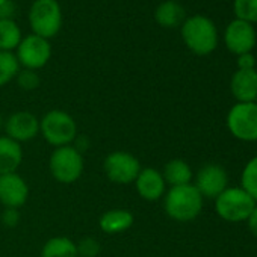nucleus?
Masks as SVG:
<instances>
[{
    "label": "nucleus",
    "mask_w": 257,
    "mask_h": 257,
    "mask_svg": "<svg viewBox=\"0 0 257 257\" xmlns=\"http://www.w3.org/2000/svg\"><path fill=\"white\" fill-rule=\"evenodd\" d=\"M194 186L203 198L215 200L228 188V174L224 167L218 164H207L198 170Z\"/></svg>",
    "instance_id": "9b49d317"
},
{
    "label": "nucleus",
    "mask_w": 257,
    "mask_h": 257,
    "mask_svg": "<svg viewBox=\"0 0 257 257\" xmlns=\"http://www.w3.org/2000/svg\"><path fill=\"white\" fill-rule=\"evenodd\" d=\"M140 197L146 201H158L165 195L167 183L164 180L162 171L147 167L141 168L137 180L134 182Z\"/></svg>",
    "instance_id": "4468645a"
},
{
    "label": "nucleus",
    "mask_w": 257,
    "mask_h": 257,
    "mask_svg": "<svg viewBox=\"0 0 257 257\" xmlns=\"http://www.w3.org/2000/svg\"><path fill=\"white\" fill-rule=\"evenodd\" d=\"M225 125L233 138L243 143L257 141V101L236 103L225 116Z\"/></svg>",
    "instance_id": "0eeeda50"
},
{
    "label": "nucleus",
    "mask_w": 257,
    "mask_h": 257,
    "mask_svg": "<svg viewBox=\"0 0 257 257\" xmlns=\"http://www.w3.org/2000/svg\"><path fill=\"white\" fill-rule=\"evenodd\" d=\"M0 221H2L5 227H10V228L17 227L20 222V210L13 209V207H5L4 212L0 213Z\"/></svg>",
    "instance_id": "bb28decb"
},
{
    "label": "nucleus",
    "mask_w": 257,
    "mask_h": 257,
    "mask_svg": "<svg viewBox=\"0 0 257 257\" xmlns=\"http://www.w3.org/2000/svg\"><path fill=\"white\" fill-rule=\"evenodd\" d=\"M255 201L243 188H227L215 198V210L227 222H243L255 207Z\"/></svg>",
    "instance_id": "39448f33"
},
{
    "label": "nucleus",
    "mask_w": 257,
    "mask_h": 257,
    "mask_svg": "<svg viewBox=\"0 0 257 257\" xmlns=\"http://www.w3.org/2000/svg\"><path fill=\"white\" fill-rule=\"evenodd\" d=\"M246 224H248V228H249V231L257 237V204H255V207L252 209V212H251V215L248 216V219H246Z\"/></svg>",
    "instance_id": "c756f323"
},
{
    "label": "nucleus",
    "mask_w": 257,
    "mask_h": 257,
    "mask_svg": "<svg viewBox=\"0 0 257 257\" xmlns=\"http://www.w3.org/2000/svg\"><path fill=\"white\" fill-rule=\"evenodd\" d=\"M4 125H5V119H4V116L0 115V131H2L4 128Z\"/></svg>",
    "instance_id": "7c9ffc66"
},
{
    "label": "nucleus",
    "mask_w": 257,
    "mask_h": 257,
    "mask_svg": "<svg viewBox=\"0 0 257 257\" xmlns=\"http://www.w3.org/2000/svg\"><path fill=\"white\" fill-rule=\"evenodd\" d=\"M14 55L20 64V68L38 71L40 68L46 67L52 58L50 40L29 34V35L23 37V40L19 44Z\"/></svg>",
    "instance_id": "6e6552de"
},
{
    "label": "nucleus",
    "mask_w": 257,
    "mask_h": 257,
    "mask_svg": "<svg viewBox=\"0 0 257 257\" xmlns=\"http://www.w3.org/2000/svg\"><path fill=\"white\" fill-rule=\"evenodd\" d=\"M162 176H164L165 183L170 185L171 188L189 185L192 183V177H194L192 168L183 159H171L170 162H167V165L164 167Z\"/></svg>",
    "instance_id": "6ab92c4d"
},
{
    "label": "nucleus",
    "mask_w": 257,
    "mask_h": 257,
    "mask_svg": "<svg viewBox=\"0 0 257 257\" xmlns=\"http://www.w3.org/2000/svg\"><path fill=\"white\" fill-rule=\"evenodd\" d=\"M236 65H237V70H252L257 65V56H254L252 52L242 53L236 56Z\"/></svg>",
    "instance_id": "cd10ccee"
},
{
    "label": "nucleus",
    "mask_w": 257,
    "mask_h": 257,
    "mask_svg": "<svg viewBox=\"0 0 257 257\" xmlns=\"http://www.w3.org/2000/svg\"><path fill=\"white\" fill-rule=\"evenodd\" d=\"M204 198L194 183L173 186L164 195V209L167 215L177 222L194 221L203 210Z\"/></svg>",
    "instance_id": "f03ea898"
},
{
    "label": "nucleus",
    "mask_w": 257,
    "mask_h": 257,
    "mask_svg": "<svg viewBox=\"0 0 257 257\" xmlns=\"http://www.w3.org/2000/svg\"><path fill=\"white\" fill-rule=\"evenodd\" d=\"M185 19H186L185 8L177 0H165V2L159 4L155 10V22L165 29L182 26Z\"/></svg>",
    "instance_id": "a211bd4d"
},
{
    "label": "nucleus",
    "mask_w": 257,
    "mask_h": 257,
    "mask_svg": "<svg viewBox=\"0 0 257 257\" xmlns=\"http://www.w3.org/2000/svg\"><path fill=\"white\" fill-rule=\"evenodd\" d=\"M135 222V216L127 209H110L104 212L98 219V227L106 234H119L131 228Z\"/></svg>",
    "instance_id": "dca6fc26"
},
{
    "label": "nucleus",
    "mask_w": 257,
    "mask_h": 257,
    "mask_svg": "<svg viewBox=\"0 0 257 257\" xmlns=\"http://www.w3.org/2000/svg\"><path fill=\"white\" fill-rule=\"evenodd\" d=\"M16 80H17L19 86L25 91H34L41 83L38 73L35 70H28V68H20L16 76Z\"/></svg>",
    "instance_id": "393cba45"
},
{
    "label": "nucleus",
    "mask_w": 257,
    "mask_h": 257,
    "mask_svg": "<svg viewBox=\"0 0 257 257\" xmlns=\"http://www.w3.org/2000/svg\"><path fill=\"white\" fill-rule=\"evenodd\" d=\"M7 2V0H0V5H2V4H5Z\"/></svg>",
    "instance_id": "2f4dec72"
},
{
    "label": "nucleus",
    "mask_w": 257,
    "mask_h": 257,
    "mask_svg": "<svg viewBox=\"0 0 257 257\" xmlns=\"http://www.w3.org/2000/svg\"><path fill=\"white\" fill-rule=\"evenodd\" d=\"M185 46L197 56H207L218 47V29L212 19L203 14L186 17L180 26Z\"/></svg>",
    "instance_id": "f257e3e1"
},
{
    "label": "nucleus",
    "mask_w": 257,
    "mask_h": 257,
    "mask_svg": "<svg viewBox=\"0 0 257 257\" xmlns=\"http://www.w3.org/2000/svg\"><path fill=\"white\" fill-rule=\"evenodd\" d=\"M233 13L236 19L255 25L257 23V0H233Z\"/></svg>",
    "instance_id": "b1692460"
},
{
    "label": "nucleus",
    "mask_w": 257,
    "mask_h": 257,
    "mask_svg": "<svg viewBox=\"0 0 257 257\" xmlns=\"http://www.w3.org/2000/svg\"><path fill=\"white\" fill-rule=\"evenodd\" d=\"M76 248L79 257H97L101 249L98 240L92 236L82 237L79 242H76Z\"/></svg>",
    "instance_id": "a878e982"
},
{
    "label": "nucleus",
    "mask_w": 257,
    "mask_h": 257,
    "mask_svg": "<svg viewBox=\"0 0 257 257\" xmlns=\"http://www.w3.org/2000/svg\"><path fill=\"white\" fill-rule=\"evenodd\" d=\"M19 70H20V64L14 53L0 52V88L14 80Z\"/></svg>",
    "instance_id": "4be33fe9"
},
{
    "label": "nucleus",
    "mask_w": 257,
    "mask_h": 257,
    "mask_svg": "<svg viewBox=\"0 0 257 257\" xmlns=\"http://www.w3.org/2000/svg\"><path fill=\"white\" fill-rule=\"evenodd\" d=\"M16 8V4H13L11 0H7L5 4L0 5V19H14Z\"/></svg>",
    "instance_id": "c85d7f7f"
},
{
    "label": "nucleus",
    "mask_w": 257,
    "mask_h": 257,
    "mask_svg": "<svg viewBox=\"0 0 257 257\" xmlns=\"http://www.w3.org/2000/svg\"><path fill=\"white\" fill-rule=\"evenodd\" d=\"M23 161V149L22 144L14 140L0 137V176L17 173L19 167Z\"/></svg>",
    "instance_id": "f3484780"
},
{
    "label": "nucleus",
    "mask_w": 257,
    "mask_h": 257,
    "mask_svg": "<svg viewBox=\"0 0 257 257\" xmlns=\"http://www.w3.org/2000/svg\"><path fill=\"white\" fill-rule=\"evenodd\" d=\"M240 188H243L257 203V156L251 158L245 164L240 174Z\"/></svg>",
    "instance_id": "5701e85b"
},
{
    "label": "nucleus",
    "mask_w": 257,
    "mask_h": 257,
    "mask_svg": "<svg viewBox=\"0 0 257 257\" xmlns=\"http://www.w3.org/2000/svg\"><path fill=\"white\" fill-rule=\"evenodd\" d=\"M29 26L34 35L52 40L62 29V10L58 0H34L29 8Z\"/></svg>",
    "instance_id": "20e7f679"
},
{
    "label": "nucleus",
    "mask_w": 257,
    "mask_h": 257,
    "mask_svg": "<svg viewBox=\"0 0 257 257\" xmlns=\"http://www.w3.org/2000/svg\"><path fill=\"white\" fill-rule=\"evenodd\" d=\"M41 257H79L76 242L65 236H55L43 245Z\"/></svg>",
    "instance_id": "412c9836"
},
{
    "label": "nucleus",
    "mask_w": 257,
    "mask_h": 257,
    "mask_svg": "<svg viewBox=\"0 0 257 257\" xmlns=\"http://www.w3.org/2000/svg\"><path fill=\"white\" fill-rule=\"evenodd\" d=\"M40 134L55 149L71 146L77 138V124L68 112L53 109L40 119Z\"/></svg>",
    "instance_id": "7ed1b4c3"
},
{
    "label": "nucleus",
    "mask_w": 257,
    "mask_h": 257,
    "mask_svg": "<svg viewBox=\"0 0 257 257\" xmlns=\"http://www.w3.org/2000/svg\"><path fill=\"white\" fill-rule=\"evenodd\" d=\"M29 197V186L26 180L17 174L10 173L0 176V203L5 207L20 209Z\"/></svg>",
    "instance_id": "ddd939ff"
},
{
    "label": "nucleus",
    "mask_w": 257,
    "mask_h": 257,
    "mask_svg": "<svg viewBox=\"0 0 257 257\" xmlns=\"http://www.w3.org/2000/svg\"><path fill=\"white\" fill-rule=\"evenodd\" d=\"M49 168L56 182L71 185L80 179L85 170L82 152H79L73 144L55 149L49 161Z\"/></svg>",
    "instance_id": "423d86ee"
},
{
    "label": "nucleus",
    "mask_w": 257,
    "mask_h": 257,
    "mask_svg": "<svg viewBox=\"0 0 257 257\" xmlns=\"http://www.w3.org/2000/svg\"><path fill=\"white\" fill-rule=\"evenodd\" d=\"M4 131L8 138L16 143H28L38 137L40 134V119L35 113L29 110H17L5 119Z\"/></svg>",
    "instance_id": "f8f14e48"
},
{
    "label": "nucleus",
    "mask_w": 257,
    "mask_h": 257,
    "mask_svg": "<svg viewBox=\"0 0 257 257\" xmlns=\"http://www.w3.org/2000/svg\"><path fill=\"white\" fill-rule=\"evenodd\" d=\"M106 177L116 185H131L137 180L141 164L138 158L128 152H113L103 162Z\"/></svg>",
    "instance_id": "1a4fd4ad"
},
{
    "label": "nucleus",
    "mask_w": 257,
    "mask_h": 257,
    "mask_svg": "<svg viewBox=\"0 0 257 257\" xmlns=\"http://www.w3.org/2000/svg\"><path fill=\"white\" fill-rule=\"evenodd\" d=\"M224 44L230 53L239 56L242 53H249L257 46V34L254 25L234 19L224 31Z\"/></svg>",
    "instance_id": "9d476101"
},
{
    "label": "nucleus",
    "mask_w": 257,
    "mask_h": 257,
    "mask_svg": "<svg viewBox=\"0 0 257 257\" xmlns=\"http://www.w3.org/2000/svg\"><path fill=\"white\" fill-rule=\"evenodd\" d=\"M22 40V29L14 19H0V52L14 53Z\"/></svg>",
    "instance_id": "aec40b11"
},
{
    "label": "nucleus",
    "mask_w": 257,
    "mask_h": 257,
    "mask_svg": "<svg viewBox=\"0 0 257 257\" xmlns=\"http://www.w3.org/2000/svg\"><path fill=\"white\" fill-rule=\"evenodd\" d=\"M230 91L236 103L257 101V70H236L230 80Z\"/></svg>",
    "instance_id": "2eb2a0df"
}]
</instances>
